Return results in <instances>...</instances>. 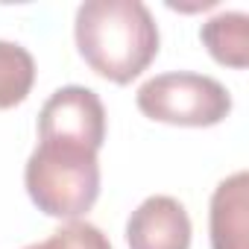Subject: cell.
I'll list each match as a JSON object with an SVG mask.
<instances>
[{
  "mask_svg": "<svg viewBox=\"0 0 249 249\" xmlns=\"http://www.w3.org/2000/svg\"><path fill=\"white\" fill-rule=\"evenodd\" d=\"M73 38L85 65L114 85L141 76L161 41L156 18L141 0H85L76 9Z\"/></svg>",
  "mask_w": 249,
  "mask_h": 249,
  "instance_id": "6da1fadb",
  "label": "cell"
},
{
  "mask_svg": "<svg viewBox=\"0 0 249 249\" xmlns=\"http://www.w3.org/2000/svg\"><path fill=\"white\" fill-rule=\"evenodd\" d=\"M24 185L33 205L56 220H79L100 196L97 153L68 144L38 141L24 167Z\"/></svg>",
  "mask_w": 249,
  "mask_h": 249,
  "instance_id": "7a4b0ae2",
  "label": "cell"
},
{
  "mask_svg": "<svg viewBox=\"0 0 249 249\" xmlns=\"http://www.w3.org/2000/svg\"><path fill=\"white\" fill-rule=\"evenodd\" d=\"M135 103L141 114L170 126H217L231 111V94L223 82L205 73L173 71L147 79Z\"/></svg>",
  "mask_w": 249,
  "mask_h": 249,
  "instance_id": "3957f363",
  "label": "cell"
},
{
  "mask_svg": "<svg viewBox=\"0 0 249 249\" xmlns=\"http://www.w3.org/2000/svg\"><path fill=\"white\" fill-rule=\"evenodd\" d=\"M38 141L100 153L106 141L103 100L85 85H65L53 91L38 114Z\"/></svg>",
  "mask_w": 249,
  "mask_h": 249,
  "instance_id": "277c9868",
  "label": "cell"
},
{
  "mask_svg": "<svg viewBox=\"0 0 249 249\" xmlns=\"http://www.w3.org/2000/svg\"><path fill=\"white\" fill-rule=\"evenodd\" d=\"M129 249H191V217L173 196H147L126 223Z\"/></svg>",
  "mask_w": 249,
  "mask_h": 249,
  "instance_id": "5b68a950",
  "label": "cell"
},
{
  "mask_svg": "<svg viewBox=\"0 0 249 249\" xmlns=\"http://www.w3.org/2000/svg\"><path fill=\"white\" fill-rule=\"evenodd\" d=\"M211 249H249L246 243V173L237 170L211 194Z\"/></svg>",
  "mask_w": 249,
  "mask_h": 249,
  "instance_id": "8992f818",
  "label": "cell"
},
{
  "mask_svg": "<svg viewBox=\"0 0 249 249\" xmlns=\"http://www.w3.org/2000/svg\"><path fill=\"white\" fill-rule=\"evenodd\" d=\"M199 38L214 62L243 71L249 65V18L243 12H223L202 24Z\"/></svg>",
  "mask_w": 249,
  "mask_h": 249,
  "instance_id": "52a82bcc",
  "label": "cell"
},
{
  "mask_svg": "<svg viewBox=\"0 0 249 249\" xmlns=\"http://www.w3.org/2000/svg\"><path fill=\"white\" fill-rule=\"evenodd\" d=\"M36 82V59L15 41H0V108L21 106Z\"/></svg>",
  "mask_w": 249,
  "mask_h": 249,
  "instance_id": "ba28073f",
  "label": "cell"
},
{
  "mask_svg": "<svg viewBox=\"0 0 249 249\" xmlns=\"http://www.w3.org/2000/svg\"><path fill=\"white\" fill-rule=\"evenodd\" d=\"M24 249H111L108 237L94 226V223H85V220H71L68 226L56 229L47 240H38V243H30Z\"/></svg>",
  "mask_w": 249,
  "mask_h": 249,
  "instance_id": "9c48e42d",
  "label": "cell"
}]
</instances>
